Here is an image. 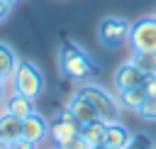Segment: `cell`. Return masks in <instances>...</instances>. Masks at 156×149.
Returning <instances> with one entry per match:
<instances>
[{
	"instance_id": "6da1fadb",
	"label": "cell",
	"mask_w": 156,
	"mask_h": 149,
	"mask_svg": "<svg viewBox=\"0 0 156 149\" xmlns=\"http://www.w3.org/2000/svg\"><path fill=\"white\" fill-rule=\"evenodd\" d=\"M58 66H61L63 76L76 78V81L85 78L88 73H95V64H93V59H90V56H88V54L76 44V42H71V39L61 44Z\"/></svg>"
},
{
	"instance_id": "7a4b0ae2",
	"label": "cell",
	"mask_w": 156,
	"mask_h": 149,
	"mask_svg": "<svg viewBox=\"0 0 156 149\" xmlns=\"http://www.w3.org/2000/svg\"><path fill=\"white\" fill-rule=\"evenodd\" d=\"M12 85H15V93H22L32 100H37L44 90V73L39 71L37 64L32 61H20L17 64V71L12 76Z\"/></svg>"
},
{
	"instance_id": "3957f363",
	"label": "cell",
	"mask_w": 156,
	"mask_h": 149,
	"mask_svg": "<svg viewBox=\"0 0 156 149\" xmlns=\"http://www.w3.org/2000/svg\"><path fill=\"white\" fill-rule=\"evenodd\" d=\"M129 32H132V24H129L127 20L110 15V17H105V20L100 22V27H98V39H100L102 46L117 49V46H122V44L129 42Z\"/></svg>"
},
{
	"instance_id": "277c9868",
	"label": "cell",
	"mask_w": 156,
	"mask_h": 149,
	"mask_svg": "<svg viewBox=\"0 0 156 149\" xmlns=\"http://www.w3.org/2000/svg\"><path fill=\"white\" fill-rule=\"evenodd\" d=\"M78 93L85 95L95 105V110H98L102 122H119V105L105 88H100V85H83Z\"/></svg>"
},
{
	"instance_id": "5b68a950",
	"label": "cell",
	"mask_w": 156,
	"mask_h": 149,
	"mask_svg": "<svg viewBox=\"0 0 156 149\" xmlns=\"http://www.w3.org/2000/svg\"><path fill=\"white\" fill-rule=\"evenodd\" d=\"M129 44L134 51H156V17H141L132 24Z\"/></svg>"
},
{
	"instance_id": "8992f818",
	"label": "cell",
	"mask_w": 156,
	"mask_h": 149,
	"mask_svg": "<svg viewBox=\"0 0 156 149\" xmlns=\"http://www.w3.org/2000/svg\"><path fill=\"white\" fill-rule=\"evenodd\" d=\"M144 78H146V73L139 71L132 61H127V64H122V66L115 71V88H117V90L136 88V85H144Z\"/></svg>"
},
{
	"instance_id": "52a82bcc",
	"label": "cell",
	"mask_w": 156,
	"mask_h": 149,
	"mask_svg": "<svg viewBox=\"0 0 156 149\" xmlns=\"http://www.w3.org/2000/svg\"><path fill=\"white\" fill-rule=\"evenodd\" d=\"M46 132H49V125H46V120H44L39 112H32L29 117L22 120V139L39 144V142L46 137Z\"/></svg>"
},
{
	"instance_id": "ba28073f",
	"label": "cell",
	"mask_w": 156,
	"mask_h": 149,
	"mask_svg": "<svg viewBox=\"0 0 156 149\" xmlns=\"http://www.w3.org/2000/svg\"><path fill=\"white\" fill-rule=\"evenodd\" d=\"M68 107H71V112L76 115V120H78L80 125H88V122H95V120H100V115H98L95 105H93V103H90L85 95H80V93H76V95L71 98Z\"/></svg>"
},
{
	"instance_id": "9c48e42d",
	"label": "cell",
	"mask_w": 156,
	"mask_h": 149,
	"mask_svg": "<svg viewBox=\"0 0 156 149\" xmlns=\"http://www.w3.org/2000/svg\"><path fill=\"white\" fill-rule=\"evenodd\" d=\"M80 122H66V120H56L51 127H49V134H51V139L58 144V147H66L78 132H80Z\"/></svg>"
},
{
	"instance_id": "30bf717a",
	"label": "cell",
	"mask_w": 156,
	"mask_h": 149,
	"mask_svg": "<svg viewBox=\"0 0 156 149\" xmlns=\"http://www.w3.org/2000/svg\"><path fill=\"white\" fill-rule=\"evenodd\" d=\"M17 139H22V120L15 117L12 112H5L0 117V142L10 147Z\"/></svg>"
},
{
	"instance_id": "8fae6325",
	"label": "cell",
	"mask_w": 156,
	"mask_h": 149,
	"mask_svg": "<svg viewBox=\"0 0 156 149\" xmlns=\"http://www.w3.org/2000/svg\"><path fill=\"white\" fill-rule=\"evenodd\" d=\"M132 139V132L127 127H122L119 122H105V137H102V144L112 147V149H122L127 147V142Z\"/></svg>"
},
{
	"instance_id": "7c38bea8",
	"label": "cell",
	"mask_w": 156,
	"mask_h": 149,
	"mask_svg": "<svg viewBox=\"0 0 156 149\" xmlns=\"http://www.w3.org/2000/svg\"><path fill=\"white\" fill-rule=\"evenodd\" d=\"M17 64H20V59H17L15 49L7 42H0V76H2V81H12Z\"/></svg>"
},
{
	"instance_id": "4fadbf2b",
	"label": "cell",
	"mask_w": 156,
	"mask_h": 149,
	"mask_svg": "<svg viewBox=\"0 0 156 149\" xmlns=\"http://www.w3.org/2000/svg\"><path fill=\"white\" fill-rule=\"evenodd\" d=\"M7 112H12L15 117L24 120V117H29L32 112H37V110H34V100L27 98V95H22V93H15V95L7 100Z\"/></svg>"
},
{
	"instance_id": "5bb4252c",
	"label": "cell",
	"mask_w": 156,
	"mask_h": 149,
	"mask_svg": "<svg viewBox=\"0 0 156 149\" xmlns=\"http://www.w3.org/2000/svg\"><path fill=\"white\" fill-rule=\"evenodd\" d=\"M119 100H122V105H124L127 110H136V112H139V107H141L144 100H146V90H144V85L119 90Z\"/></svg>"
},
{
	"instance_id": "9a60e30c",
	"label": "cell",
	"mask_w": 156,
	"mask_h": 149,
	"mask_svg": "<svg viewBox=\"0 0 156 149\" xmlns=\"http://www.w3.org/2000/svg\"><path fill=\"white\" fill-rule=\"evenodd\" d=\"M80 134H83L93 147H100V144H102V137H105V122H102V120L88 122V125L80 127Z\"/></svg>"
},
{
	"instance_id": "2e32d148",
	"label": "cell",
	"mask_w": 156,
	"mask_h": 149,
	"mask_svg": "<svg viewBox=\"0 0 156 149\" xmlns=\"http://www.w3.org/2000/svg\"><path fill=\"white\" fill-rule=\"evenodd\" d=\"M129 61H132L139 71H144V73L149 76V73H154V68H156V51H134Z\"/></svg>"
},
{
	"instance_id": "e0dca14e",
	"label": "cell",
	"mask_w": 156,
	"mask_h": 149,
	"mask_svg": "<svg viewBox=\"0 0 156 149\" xmlns=\"http://www.w3.org/2000/svg\"><path fill=\"white\" fill-rule=\"evenodd\" d=\"M139 115H141L144 120H151V122H156V95H146L144 105L139 107Z\"/></svg>"
},
{
	"instance_id": "ac0fdd59",
	"label": "cell",
	"mask_w": 156,
	"mask_h": 149,
	"mask_svg": "<svg viewBox=\"0 0 156 149\" xmlns=\"http://www.w3.org/2000/svg\"><path fill=\"white\" fill-rule=\"evenodd\" d=\"M122 149H151V139L146 134H132V139Z\"/></svg>"
},
{
	"instance_id": "d6986e66",
	"label": "cell",
	"mask_w": 156,
	"mask_h": 149,
	"mask_svg": "<svg viewBox=\"0 0 156 149\" xmlns=\"http://www.w3.org/2000/svg\"><path fill=\"white\" fill-rule=\"evenodd\" d=\"M63 149H95V147H93V144H90V142H88V139L78 132V134H76V137H73V139H71Z\"/></svg>"
},
{
	"instance_id": "ffe728a7",
	"label": "cell",
	"mask_w": 156,
	"mask_h": 149,
	"mask_svg": "<svg viewBox=\"0 0 156 149\" xmlns=\"http://www.w3.org/2000/svg\"><path fill=\"white\" fill-rule=\"evenodd\" d=\"M144 90H146V95H156V76L154 73H149L144 78Z\"/></svg>"
},
{
	"instance_id": "44dd1931",
	"label": "cell",
	"mask_w": 156,
	"mask_h": 149,
	"mask_svg": "<svg viewBox=\"0 0 156 149\" xmlns=\"http://www.w3.org/2000/svg\"><path fill=\"white\" fill-rule=\"evenodd\" d=\"M10 149H37V144L34 142H27V139H17V142L10 144Z\"/></svg>"
},
{
	"instance_id": "7402d4cb",
	"label": "cell",
	"mask_w": 156,
	"mask_h": 149,
	"mask_svg": "<svg viewBox=\"0 0 156 149\" xmlns=\"http://www.w3.org/2000/svg\"><path fill=\"white\" fill-rule=\"evenodd\" d=\"M7 12H10V5H7L5 0H0V22L7 17Z\"/></svg>"
},
{
	"instance_id": "603a6c76",
	"label": "cell",
	"mask_w": 156,
	"mask_h": 149,
	"mask_svg": "<svg viewBox=\"0 0 156 149\" xmlns=\"http://www.w3.org/2000/svg\"><path fill=\"white\" fill-rule=\"evenodd\" d=\"M5 112H7V100H5V98H2V100H0V117H2V115H5Z\"/></svg>"
},
{
	"instance_id": "cb8c5ba5",
	"label": "cell",
	"mask_w": 156,
	"mask_h": 149,
	"mask_svg": "<svg viewBox=\"0 0 156 149\" xmlns=\"http://www.w3.org/2000/svg\"><path fill=\"white\" fill-rule=\"evenodd\" d=\"M5 85H7V83H0V100L5 98Z\"/></svg>"
},
{
	"instance_id": "d4e9b609",
	"label": "cell",
	"mask_w": 156,
	"mask_h": 149,
	"mask_svg": "<svg viewBox=\"0 0 156 149\" xmlns=\"http://www.w3.org/2000/svg\"><path fill=\"white\" fill-rule=\"evenodd\" d=\"M5 2H7V5H10V7H15V5H17V2H20V0H5Z\"/></svg>"
},
{
	"instance_id": "484cf974",
	"label": "cell",
	"mask_w": 156,
	"mask_h": 149,
	"mask_svg": "<svg viewBox=\"0 0 156 149\" xmlns=\"http://www.w3.org/2000/svg\"><path fill=\"white\" fill-rule=\"evenodd\" d=\"M95 149H112V147H107V144H100V147H95Z\"/></svg>"
},
{
	"instance_id": "4316f807",
	"label": "cell",
	"mask_w": 156,
	"mask_h": 149,
	"mask_svg": "<svg viewBox=\"0 0 156 149\" xmlns=\"http://www.w3.org/2000/svg\"><path fill=\"white\" fill-rule=\"evenodd\" d=\"M5 147H7V144H2V142H0V149H5Z\"/></svg>"
},
{
	"instance_id": "83f0119b",
	"label": "cell",
	"mask_w": 156,
	"mask_h": 149,
	"mask_svg": "<svg viewBox=\"0 0 156 149\" xmlns=\"http://www.w3.org/2000/svg\"><path fill=\"white\" fill-rule=\"evenodd\" d=\"M0 83H5V81H2V76H0Z\"/></svg>"
},
{
	"instance_id": "f1b7e54d",
	"label": "cell",
	"mask_w": 156,
	"mask_h": 149,
	"mask_svg": "<svg viewBox=\"0 0 156 149\" xmlns=\"http://www.w3.org/2000/svg\"><path fill=\"white\" fill-rule=\"evenodd\" d=\"M154 76H156V68H154Z\"/></svg>"
},
{
	"instance_id": "f546056e",
	"label": "cell",
	"mask_w": 156,
	"mask_h": 149,
	"mask_svg": "<svg viewBox=\"0 0 156 149\" xmlns=\"http://www.w3.org/2000/svg\"><path fill=\"white\" fill-rule=\"evenodd\" d=\"M5 149H10V147H5Z\"/></svg>"
},
{
	"instance_id": "4dcf8cb0",
	"label": "cell",
	"mask_w": 156,
	"mask_h": 149,
	"mask_svg": "<svg viewBox=\"0 0 156 149\" xmlns=\"http://www.w3.org/2000/svg\"><path fill=\"white\" fill-rule=\"evenodd\" d=\"M58 149H63V147H58Z\"/></svg>"
},
{
	"instance_id": "1f68e13d",
	"label": "cell",
	"mask_w": 156,
	"mask_h": 149,
	"mask_svg": "<svg viewBox=\"0 0 156 149\" xmlns=\"http://www.w3.org/2000/svg\"><path fill=\"white\" fill-rule=\"evenodd\" d=\"M154 17H156V12H154Z\"/></svg>"
}]
</instances>
